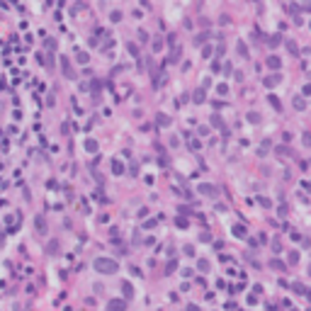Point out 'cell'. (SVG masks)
Wrapping results in <instances>:
<instances>
[{
  "label": "cell",
  "instance_id": "cell-1",
  "mask_svg": "<svg viewBox=\"0 0 311 311\" xmlns=\"http://www.w3.org/2000/svg\"><path fill=\"white\" fill-rule=\"evenodd\" d=\"M97 267H100V270H107V272H112V270H114V263H109V260H97Z\"/></svg>",
  "mask_w": 311,
  "mask_h": 311
}]
</instances>
